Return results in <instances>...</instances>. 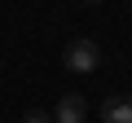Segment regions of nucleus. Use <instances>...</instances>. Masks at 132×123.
<instances>
[{
    "instance_id": "f257e3e1",
    "label": "nucleus",
    "mask_w": 132,
    "mask_h": 123,
    "mask_svg": "<svg viewBox=\"0 0 132 123\" xmlns=\"http://www.w3.org/2000/svg\"><path fill=\"white\" fill-rule=\"evenodd\" d=\"M62 66L75 71V75H88V71L101 66V48H97L93 40H71V44L62 48Z\"/></svg>"
},
{
    "instance_id": "f03ea898",
    "label": "nucleus",
    "mask_w": 132,
    "mask_h": 123,
    "mask_svg": "<svg viewBox=\"0 0 132 123\" xmlns=\"http://www.w3.org/2000/svg\"><path fill=\"white\" fill-rule=\"evenodd\" d=\"M88 119V101L79 92H66L57 106H53V123H84Z\"/></svg>"
},
{
    "instance_id": "7ed1b4c3",
    "label": "nucleus",
    "mask_w": 132,
    "mask_h": 123,
    "mask_svg": "<svg viewBox=\"0 0 132 123\" xmlns=\"http://www.w3.org/2000/svg\"><path fill=\"white\" fill-rule=\"evenodd\" d=\"M97 114L101 123H132V97H106Z\"/></svg>"
},
{
    "instance_id": "20e7f679",
    "label": "nucleus",
    "mask_w": 132,
    "mask_h": 123,
    "mask_svg": "<svg viewBox=\"0 0 132 123\" xmlns=\"http://www.w3.org/2000/svg\"><path fill=\"white\" fill-rule=\"evenodd\" d=\"M22 123H53V119H48L44 110H27V119H22Z\"/></svg>"
},
{
    "instance_id": "39448f33",
    "label": "nucleus",
    "mask_w": 132,
    "mask_h": 123,
    "mask_svg": "<svg viewBox=\"0 0 132 123\" xmlns=\"http://www.w3.org/2000/svg\"><path fill=\"white\" fill-rule=\"evenodd\" d=\"M84 5H101V0H84Z\"/></svg>"
}]
</instances>
